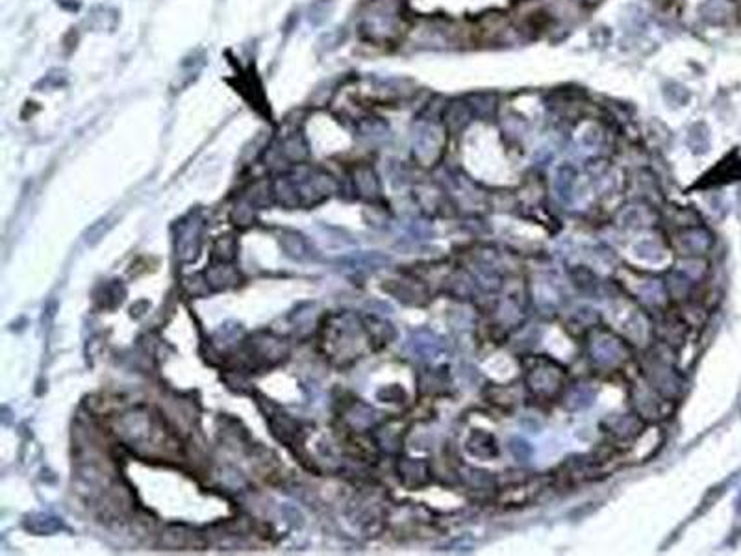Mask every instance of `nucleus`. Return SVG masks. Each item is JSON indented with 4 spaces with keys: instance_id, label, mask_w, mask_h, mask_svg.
<instances>
[{
    "instance_id": "nucleus-1",
    "label": "nucleus",
    "mask_w": 741,
    "mask_h": 556,
    "mask_svg": "<svg viewBox=\"0 0 741 556\" xmlns=\"http://www.w3.org/2000/svg\"><path fill=\"white\" fill-rule=\"evenodd\" d=\"M510 450H512L518 460H526L528 456L532 455V450H530V447H528V443L523 442V440H519V438H513L512 445H510Z\"/></svg>"
}]
</instances>
